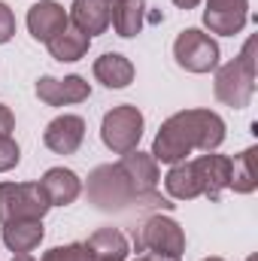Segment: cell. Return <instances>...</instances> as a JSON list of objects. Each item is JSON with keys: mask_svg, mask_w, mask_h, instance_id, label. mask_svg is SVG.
<instances>
[{"mask_svg": "<svg viewBox=\"0 0 258 261\" xmlns=\"http://www.w3.org/2000/svg\"><path fill=\"white\" fill-rule=\"evenodd\" d=\"M12 261H37V258H34L31 252H21V255H15V258H12Z\"/></svg>", "mask_w": 258, "mask_h": 261, "instance_id": "83f0119b", "label": "cell"}, {"mask_svg": "<svg viewBox=\"0 0 258 261\" xmlns=\"http://www.w3.org/2000/svg\"><path fill=\"white\" fill-rule=\"evenodd\" d=\"M255 46L258 40L249 37L240 49V55L228 64L216 67V79H213V94L219 103L234 107V110H246L255 97Z\"/></svg>", "mask_w": 258, "mask_h": 261, "instance_id": "7a4b0ae2", "label": "cell"}, {"mask_svg": "<svg viewBox=\"0 0 258 261\" xmlns=\"http://www.w3.org/2000/svg\"><path fill=\"white\" fill-rule=\"evenodd\" d=\"M82 140H85V119L82 116H73V113L55 116L46 125V130H43V143L55 155H73L82 146Z\"/></svg>", "mask_w": 258, "mask_h": 261, "instance_id": "30bf717a", "label": "cell"}, {"mask_svg": "<svg viewBox=\"0 0 258 261\" xmlns=\"http://www.w3.org/2000/svg\"><path fill=\"white\" fill-rule=\"evenodd\" d=\"M46 237L43 219H12L0 225V240L9 252L21 255V252H34Z\"/></svg>", "mask_w": 258, "mask_h": 261, "instance_id": "7c38bea8", "label": "cell"}, {"mask_svg": "<svg viewBox=\"0 0 258 261\" xmlns=\"http://www.w3.org/2000/svg\"><path fill=\"white\" fill-rule=\"evenodd\" d=\"M88 200L97 206V210H131V206H152L149 200H143V197L134 192V186H131L128 173L122 170V164L116 161V164H100V167H94L91 170V176H88Z\"/></svg>", "mask_w": 258, "mask_h": 261, "instance_id": "3957f363", "label": "cell"}, {"mask_svg": "<svg viewBox=\"0 0 258 261\" xmlns=\"http://www.w3.org/2000/svg\"><path fill=\"white\" fill-rule=\"evenodd\" d=\"M91 73H94V79H97L100 85H107V88H128L131 82H134V64H131V58L119 55V52L100 55V58L94 61V67H91Z\"/></svg>", "mask_w": 258, "mask_h": 261, "instance_id": "d6986e66", "label": "cell"}, {"mask_svg": "<svg viewBox=\"0 0 258 261\" xmlns=\"http://www.w3.org/2000/svg\"><path fill=\"white\" fill-rule=\"evenodd\" d=\"M246 21H249V0H207L203 24L210 34L234 37L246 28Z\"/></svg>", "mask_w": 258, "mask_h": 261, "instance_id": "ba28073f", "label": "cell"}, {"mask_svg": "<svg viewBox=\"0 0 258 261\" xmlns=\"http://www.w3.org/2000/svg\"><path fill=\"white\" fill-rule=\"evenodd\" d=\"M143 128H146L143 113L134 103H122V107H113L104 116V122H100V140H104V146L110 152L125 155V152H134L140 146Z\"/></svg>", "mask_w": 258, "mask_h": 261, "instance_id": "5b68a950", "label": "cell"}, {"mask_svg": "<svg viewBox=\"0 0 258 261\" xmlns=\"http://www.w3.org/2000/svg\"><path fill=\"white\" fill-rule=\"evenodd\" d=\"M40 261H91V255H88L85 243H67V246H55V249L43 252Z\"/></svg>", "mask_w": 258, "mask_h": 261, "instance_id": "7402d4cb", "label": "cell"}, {"mask_svg": "<svg viewBox=\"0 0 258 261\" xmlns=\"http://www.w3.org/2000/svg\"><path fill=\"white\" fill-rule=\"evenodd\" d=\"M37 97L49 107H73V103H82L91 97V85L82 76H64V79L40 76L37 79Z\"/></svg>", "mask_w": 258, "mask_h": 261, "instance_id": "9c48e42d", "label": "cell"}, {"mask_svg": "<svg viewBox=\"0 0 258 261\" xmlns=\"http://www.w3.org/2000/svg\"><path fill=\"white\" fill-rule=\"evenodd\" d=\"M134 246L137 252L146 255H158V258H173L179 261L186 252V231L176 219H170L167 213H152L134 234Z\"/></svg>", "mask_w": 258, "mask_h": 261, "instance_id": "277c9868", "label": "cell"}, {"mask_svg": "<svg viewBox=\"0 0 258 261\" xmlns=\"http://www.w3.org/2000/svg\"><path fill=\"white\" fill-rule=\"evenodd\" d=\"M203 261H225V258H216V255H213V258H203Z\"/></svg>", "mask_w": 258, "mask_h": 261, "instance_id": "f1b7e54d", "label": "cell"}, {"mask_svg": "<svg viewBox=\"0 0 258 261\" xmlns=\"http://www.w3.org/2000/svg\"><path fill=\"white\" fill-rule=\"evenodd\" d=\"M146 18V0H110V24L119 37H137L143 31Z\"/></svg>", "mask_w": 258, "mask_h": 261, "instance_id": "ac0fdd59", "label": "cell"}, {"mask_svg": "<svg viewBox=\"0 0 258 261\" xmlns=\"http://www.w3.org/2000/svg\"><path fill=\"white\" fill-rule=\"evenodd\" d=\"M52 210L40 182H0V225L12 219H43Z\"/></svg>", "mask_w": 258, "mask_h": 261, "instance_id": "8992f818", "label": "cell"}, {"mask_svg": "<svg viewBox=\"0 0 258 261\" xmlns=\"http://www.w3.org/2000/svg\"><path fill=\"white\" fill-rule=\"evenodd\" d=\"M70 24L88 37H97L110 28V0H73Z\"/></svg>", "mask_w": 258, "mask_h": 261, "instance_id": "9a60e30c", "label": "cell"}, {"mask_svg": "<svg viewBox=\"0 0 258 261\" xmlns=\"http://www.w3.org/2000/svg\"><path fill=\"white\" fill-rule=\"evenodd\" d=\"M197 167H200V176H203V197L219 200L222 192L228 189V182H231V158L219 155V152H207V155L197 158Z\"/></svg>", "mask_w": 258, "mask_h": 261, "instance_id": "2e32d148", "label": "cell"}, {"mask_svg": "<svg viewBox=\"0 0 258 261\" xmlns=\"http://www.w3.org/2000/svg\"><path fill=\"white\" fill-rule=\"evenodd\" d=\"M225 137V119L216 110H183L161 122L152 140V158L158 164H176L192 152H216Z\"/></svg>", "mask_w": 258, "mask_h": 261, "instance_id": "6da1fadb", "label": "cell"}, {"mask_svg": "<svg viewBox=\"0 0 258 261\" xmlns=\"http://www.w3.org/2000/svg\"><path fill=\"white\" fill-rule=\"evenodd\" d=\"M15 130V116L6 103H0V137H9Z\"/></svg>", "mask_w": 258, "mask_h": 261, "instance_id": "d4e9b609", "label": "cell"}, {"mask_svg": "<svg viewBox=\"0 0 258 261\" xmlns=\"http://www.w3.org/2000/svg\"><path fill=\"white\" fill-rule=\"evenodd\" d=\"M170 3H173V6H179V9H194L200 0H170Z\"/></svg>", "mask_w": 258, "mask_h": 261, "instance_id": "484cf974", "label": "cell"}, {"mask_svg": "<svg viewBox=\"0 0 258 261\" xmlns=\"http://www.w3.org/2000/svg\"><path fill=\"white\" fill-rule=\"evenodd\" d=\"M228 189L234 195H252L258 189V173H255V146L243 149L240 155L231 158V182Z\"/></svg>", "mask_w": 258, "mask_h": 261, "instance_id": "44dd1931", "label": "cell"}, {"mask_svg": "<svg viewBox=\"0 0 258 261\" xmlns=\"http://www.w3.org/2000/svg\"><path fill=\"white\" fill-rule=\"evenodd\" d=\"M43 192L49 197L52 206H70L76 197L82 195V179L70 167H49L40 179Z\"/></svg>", "mask_w": 258, "mask_h": 261, "instance_id": "5bb4252c", "label": "cell"}, {"mask_svg": "<svg viewBox=\"0 0 258 261\" xmlns=\"http://www.w3.org/2000/svg\"><path fill=\"white\" fill-rule=\"evenodd\" d=\"M18 161H21V149L12 140V134L0 137V173H9L12 167H18Z\"/></svg>", "mask_w": 258, "mask_h": 261, "instance_id": "603a6c76", "label": "cell"}, {"mask_svg": "<svg viewBox=\"0 0 258 261\" xmlns=\"http://www.w3.org/2000/svg\"><path fill=\"white\" fill-rule=\"evenodd\" d=\"M137 261H173V258H158V255H146V252H143Z\"/></svg>", "mask_w": 258, "mask_h": 261, "instance_id": "4316f807", "label": "cell"}, {"mask_svg": "<svg viewBox=\"0 0 258 261\" xmlns=\"http://www.w3.org/2000/svg\"><path fill=\"white\" fill-rule=\"evenodd\" d=\"M85 246H88L91 261H125L131 255L128 237L119 228H100V231H94L85 240Z\"/></svg>", "mask_w": 258, "mask_h": 261, "instance_id": "e0dca14e", "label": "cell"}, {"mask_svg": "<svg viewBox=\"0 0 258 261\" xmlns=\"http://www.w3.org/2000/svg\"><path fill=\"white\" fill-rule=\"evenodd\" d=\"M12 37H15V15H12V9L0 0V46L9 43Z\"/></svg>", "mask_w": 258, "mask_h": 261, "instance_id": "cb8c5ba5", "label": "cell"}, {"mask_svg": "<svg viewBox=\"0 0 258 261\" xmlns=\"http://www.w3.org/2000/svg\"><path fill=\"white\" fill-rule=\"evenodd\" d=\"M246 261H258V255H249V258H246Z\"/></svg>", "mask_w": 258, "mask_h": 261, "instance_id": "f546056e", "label": "cell"}, {"mask_svg": "<svg viewBox=\"0 0 258 261\" xmlns=\"http://www.w3.org/2000/svg\"><path fill=\"white\" fill-rule=\"evenodd\" d=\"M46 46H49V55H52L55 61H61V64H73V61H79V58L88 55V49H91V37L82 34V31H76L73 24H67L64 31L55 34Z\"/></svg>", "mask_w": 258, "mask_h": 261, "instance_id": "ffe728a7", "label": "cell"}, {"mask_svg": "<svg viewBox=\"0 0 258 261\" xmlns=\"http://www.w3.org/2000/svg\"><path fill=\"white\" fill-rule=\"evenodd\" d=\"M70 24V15L61 3L55 0H40L28 9V31L37 43H49L55 34H61Z\"/></svg>", "mask_w": 258, "mask_h": 261, "instance_id": "8fae6325", "label": "cell"}, {"mask_svg": "<svg viewBox=\"0 0 258 261\" xmlns=\"http://www.w3.org/2000/svg\"><path fill=\"white\" fill-rule=\"evenodd\" d=\"M164 189L173 200H194V197H203V176H200V167H197V158H186V161H176L170 164L167 176H164Z\"/></svg>", "mask_w": 258, "mask_h": 261, "instance_id": "4fadbf2b", "label": "cell"}, {"mask_svg": "<svg viewBox=\"0 0 258 261\" xmlns=\"http://www.w3.org/2000/svg\"><path fill=\"white\" fill-rule=\"evenodd\" d=\"M173 58L189 73H213L219 67L222 52H219V43L210 34H203L197 28H186L173 40Z\"/></svg>", "mask_w": 258, "mask_h": 261, "instance_id": "52a82bcc", "label": "cell"}]
</instances>
